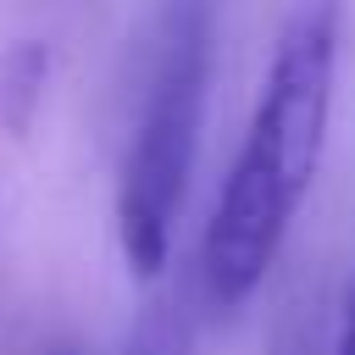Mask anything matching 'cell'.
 I'll return each mask as SVG.
<instances>
[{
    "instance_id": "obj_1",
    "label": "cell",
    "mask_w": 355,
    "mask_h": 355,
    "mask_svg": "<svg viewBox=\"0 0 355 355\" xmlns=\"http://www.w3.org/2000/svg\"><path fill=\"white\" fill-rule=\"evenodd\" d=\"M333 61H338V11L311 0L277 39L244 144L222 178L200 239V300L205 311H239L272 272L327 144L333 116Z\"/></svg>"
},
{
    "instance_id": "obj_2",
    "label": "cell",
    "mask_w": 355,
    "mask_h": 355,
    "mask_svg": "<svg viewBox=\"0 0 355 355\" xmlns=\"http://www.w3.org/2000/svg\"><path fill=\"white\" fill-rule=\"evenodd\" d=\"M205 83H211V0H172L116 183V239L133 277H155L166 266L200 150Z\"/></svg>"
},
{
    "instance_id": "obj_3",
    "label": "cell",
    "mask_w": 355,
    "mask_h": 355,
    "mask_svg": "<svg viewBox=\"0 0 355 355\" xmlns=\"http://www.w3.org/2000/svg\"><path fill=\"white\" fill-rule=\"evenodd\" d=\"M55 355H61V349H55ZM128 355H189V327H183V316H172L166 305H155V311L139 322Z\"/></svg>"
},
{
    "instance_id": "obj_4",
    "label": "cell",
    "mask_w": 355,
    "mask_h": 355,
    "mask_svg": "<svg viewBox=\"0 0 355 355\" xmlns=\"http://www.w3.org/2000/svg\"><path fill=\"white\" fill-rule=\"evenodd\" d=\"M338 355H355V294H349V311H344V333H338Z\"/></svg>"
}]
</instances>
